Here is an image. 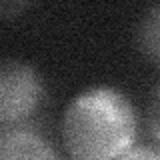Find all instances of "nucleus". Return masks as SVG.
Here are the masks:
<instances>
[{
    "mask_svg": "<svg viewBox=\"0 0 160 160\" xmlns=\"http://www.w3.org/2000/svg\"><path fill=\"white\" fill-rule=\"evenodd\" d=\"M138 46L150 62L160 66V4L146 10L138 24Z\"/></svg>",
    "mask_w": 160,
    "mask_h": 160,
    "instance_id": "4",
    "label": "nucleus"
},
{
    "mask_svg": "<svg viewBox=\"0 0 160 160\" xmlns=\"http://www.w3.org/2000/svg\"><path fill=\"white\" fill-rule=\"evenodd\" d=\"M116 160H160V146H132Z\"/></svg>",
    "mask_w": 160,
    "mask_h": 160,
    "instance_id": "6",
    "label": "nucleus"
},
{
    "mask_svg": "<svg viewBox=\"0 0 160 160\" xmlns=\"http://www.w3.org/2000/svg\"><path fill=\"white\" fill-rule=\"evenodd\" d=\"M0 160H60L54 146L30 128H4Z\"/></svg>",
    "mask_w": 160,
    "mask_h": 160,
    "instance_id": "3",
    "label": "nucleus"
},
{
    "mask_svg": "<svg viewBox=\"0 0 160 160\" xmlns=\"http://www.w3.org/2000/svg\"><path fill=\"white\" fill-rule=\"evenodd\" d=\"M136 132L132 102L110 86L80 92L62 118V140L72 160H116L134 146Z\"/></svg>",
    "mask_w": 160,
    "mask_h": 160,
    "instance_id": "1",
    "label": "nucleus"
},
{
    "mask_svg": "<svg viewBox=\"0 0 160 160\" xmlns=\"http://www.w3.org/2000/svg\"><path fill=\"white\" fill-rule=\"evenodd\" d=\"M44 96L36 70L20 60H4L0 66V122L20 124L38 110Z\"/></svg>",
    "mask_w": 160,
    "mask_h": 160,
    "instance_id": "2",
    "label": "nucleus"
},
{
    "mask_svg": "<svg viewBox=\"0 0 160 160\" xmlns=\"http://www.w3.org/2000/svg\"><path fill=\"white\" fill-rule=\"evenodd\" d=\"M148 130L152 134V138L156 140V144L160 146V84L154 90L150 106H148Z\"/></svg>",
    "mask_w": 160,
    "mask_h": 160,
    "instance_id": "5",
    "label": "nucleus"
}]
</instances>
